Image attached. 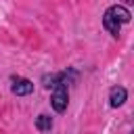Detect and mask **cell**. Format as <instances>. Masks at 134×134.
I'll return each instance as SVG.
<instances>
[{
  "instance_id": "52a82bcc",
  "label": "cell",
  "mask_w": 134,
  "mask_h": 134,
  "mask_svg": "<svg viewBox=\"0 0 134 134\" xmlns=\"http://www.w3.org/2000/svg\"><path fill=\"white\" fill-rule=\"evenodd\" d=\"M36 128H38L40 132H50V128H52V117L46 115V113L38 115V117H36Z\"/></svg>"
},
{
  "instance_id": "5b68a950",
  "label": "cell",
  "mask_w": 134,
  "mask_h": 134,
  "mask_svg": "<svg viewBox=\"0 0 134 134\" xmlns=\"http://www.w3.org/2000/svg\"><path fill=\"white\" fill-rule=\"evenodd\" d=\"M107 10L111 13V17H113L117 23H128V21H130V17H132V15H130V10H128L126 6H119V4H115V6H109Z\"/></svg>"
},
{
  "instance_id": "7a4b0ae2",
  "label": "cell",
  "mask_w": 134,
  "mask_h": 134,
  "mask_svg": "<svg viewBox=\"0 0 134 134\" xmlns=\"http://www.w3.org/2000/svg\"><path fill=\"white\" fill-rule=\"evenodd\" d=\"M75 80V71H61V73H50V75H44L42 77V84H44V88H54L57 84H69V82H73Z\"/></svg>"
},
{
  "instance_id": "ba28073f",
  "label": "cell",
  "mask_w": 134,
  "mask_h": 134,
  "mask_svg": "<svg viewBox=\"0 0 134 134\" xmlns=\"http://www.w3.org/2000/svg\"><path fill=\"white\" fill-rule=\"evenodd\" d=\"M126 2H134V0H126Z\"/></svg>"
},
{
  "instance_id": "277c9868",
  "label": "cell",
  "mask_w": 134,
  "mask_h": 134,
  "mask_svg": "<svg viewBox=\"0 0 134 134\" xmlns=\"http://www.w3.org/2000/svg\"><path fill=\"white\" fill-rule=\"evenodd\" d=\"M126 100H128V90H126L124 86H113V88L109 90V105H111L113 109L121 107Z\"/></svg>"
},
{
  "instance_id": "3957f363",
  "label": "cell",
  "mask_w": 134,
  "mask_h": 134,
  "mask_svg": "<svg viewBox=\"0 0 134 134\" xmlns=\"http://www.w3.org/2000/svg\"><path fill=\"white\" fill-rule=\"evenodd\" d=\"M13 94L17 96H27L34 92V82L27 80V77H13V86H10Z\"/></svg>"
},
{
  "instance_id": "8992f818",
  "label": "cell",
  "mask_w": 134,
  "mask_h": 134,
  "mask_svg": "<svg viewBox=\"0 0 134 134\" xmlns=\"http://www.w3.org/2000/svg\"><path fill=\"white\" fill-rule=\"evenodd\" d=\"M103 27H105L113 38H117V36H119V27H121V23H117V21L111 17V13L105 10V15H103Z\"/></svg>"
},
{
  "instance_id": "6da1fadb",
  "label": "cell",
  "mask_w": 134,
  "mask_h": 134,
  "mask_svg": "<svg viewBox=\"0 0 134 134\" xmlns=\"http://www.w3.org/2000/svg\"><path fill=\"white\" fill-rule=\"evenodd\" d=\"M67 103H69V92H67V86L65 84H57L52 88V94H50V105L57 113H65L67 109Z\"/></svg>"
}]
</instances>
